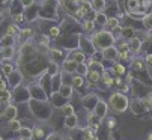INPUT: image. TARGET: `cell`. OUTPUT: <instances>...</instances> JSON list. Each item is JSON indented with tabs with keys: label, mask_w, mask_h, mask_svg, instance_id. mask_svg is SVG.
<instances>
[{
	"label": "cell",
	"mask_w": 152,
	"mask_h": 140,
	"mask_svg": "<svg viewBox=\"0 0 152 140\" xmlns=\"http://www.w3.org/2000/svg\"><path fill=\"white\" fill-rule=\"evenodd\" d=\"M122 30H124V29H122V27H119V26L113 29V32H115V35H116V33H118V35H122Z\"/></svg>",
	"instance_id": "39"
},
{
	"label": "cell",
	"mask_w": 152,
	"mask_h": 140,
	"mask_svg": "<svg viewBox=\"0 0 152 140\" xmlns=\"http://www.w3.org/2000/svg\"><path fill=\"white\" fill-rule=\"evenodd\" d=\"M107 20H108V18H107L102 12H98L96 17H95V21L98 23V24H107Z\"/></svg>",
	"instance_id": "23"
},
{
	"label": "cell",
	"mask_w": 152,
	"mask_h": 140,
	"mask_svg": "<svg viewBox=\"0 0 152 140\" xmlns=\"http://www.w3.org/2000/svg\"><path fill=\"white\" fill-rule=\"evenodd\" d=\"M12 44H14V36H9V35H5L3 39L0 41L2 47H12Z\"/></svg>",
	"instance_id": "11"
},
{
	"label": "cell",
	"mask_w": 152,
	"mask_h": 140,
	"mask_svg": "<svg viewBox=\"0 0 152 140\" xmlns=\"http://www.w3.org/2000/svg\"><path fill=\"white\" fill-rule=\"evenodd\" d=\"M102 81L105 83V87H110V86L113 84V80H112L110 77H108L107 74H104V75H102Z\"/></svg>",
	"instance_id": "32"
},
{
	"label": "cell",
	"mask_w": 152,
	"mask_h": 140,
	"mask_svg": "<svg viewBox=\"0 0 152 140\" xmlns=\"http://www.w3.org/2000/svg\"><path fill=\"white\" fill-rule=\"evenodd\" d=\"M77 122H78V119H77V116L75 114H71V116H66V127L68 128H74V127H77Z\"/></svg>",
	"instance_id": "9"
},
{
	"label": "cell",
	"mask_w": 152,
	"mask_h": 140,
	"mask_svg": "<svg viewBox=\"0 0 152 140\" xmlns=\"http://www.w3.org/2000/svg\"><path fill=\"white\" fill-rule=\"evenodd\" d=\"M137 3L142 9H146L149 5H151V0H137Z\"/></svg>",
	"instance_id": "33"
},
{
	"label": "cell",
	"mask_w": 152,
	"mask_h": 140,
	"mask_svg": "<svg viewBox=\"0 0 152 140\" xmlns=\"http://www.w3.org/2000/svg\"><path fill=\"white\" fill-rule=\"evenodd\" d=\"M59 93L63 98H69L72 95V87L69 84H62V87L59 89Z\"/></svg>",
	"instance_id": "7"
},
{
	"label": "cell",
	"mask_w": 152,
	"mask_h": 140,
	"mask_svg": "<svg viewBox=\"0 0 152 140\" xmlns=\"http://www.w3.org/2000/svg\"><path fill=\"white\" fill-rule=\"evenodd\" d=\"M21 33H23V36H24V38H27V36H30V35H32V30L26 29V30H23V32H21Z\"/></svg>",
	"instance_id": "38"
},
{
	"label": "cell",
	"mask_w": 152,
	"mask_h": 140,
	"mask_svg": "<svg viewBox=\"0 0 152 140\" xmlns=\"http://www.w3.org/2000/svg\"><path fill=\"white\" fill-rule=\"evenodd\" d=\"M23 15H21V14H18V15H15V21H23Z\"/></svg>",
	"instance_id": "41"
},
{
	"label": "cell",
	"mask_w": 152,
	"mask_h": 140,
	"mask_svg": "<svg viewBox=\"0 0 152 140\" xmlns=\"http://www.w3.org/2000/svg\"><path fill=\"white\" fill-rule=\"evenodd\" d=\"M113 69H115V73H116L118 75H122V74L125 73V68H124L122 65H119V63H118V65H115V68H113Z\"/></svg>",
	"instance_id": "31"
},
{
	"label": "cell",
	"mask_w": 152,
	"mask_h": 140,
	"mask_svg": "<svg viewBox=\"0 0 152 140\" xmlns=\"http://www.w3.org/2000/svg\"><path fill=\"white\" fill-rule=\"evenodd\" d=\"M33 137V131L29 128H21L20 130V139H32Z\"/></svg>",
	"instance_id": "12"
},
{
	"label": "cell",
	"mask_w": 152,
	"mask_h": 140,
	"mask_svg": "<svg viewBox=\"0 0 152 140\" xmlns=\"http://www.w3.org/2000/svg\"><path fill=\"white\" fill-rule=\"evenodd\" d=\"M59 35H60L59 27H51V29H50V36H51V38H57Z\"/></svg>",
	"instance_id": "34"
},
{
	"label": "cell",
	"mask_w": 152,
	"mask_h": 140,
	"mask_svg": "<svg viewBox=\"0 0 152 140\" xmlns=\"http://www.w3.org/2000/svg\"><path fill=\"white\" fill-rule=\"evenodd\" d=\"M72 84H74V87L80 89V87L83 86V78H81V77H74V78H72Z\"/></svg>",
	"instance_id": "29"
},
{
	"label": "cell",
	"mask_w": 152,
	"mask_h": 140,
	"mask_svg": "<svg viewBox=\"0 0 152 140\" xmlns=\"http://www.w3.org/2000/svg\"><path fill=\"white\" fill-rule=\"evenodd\" d=\"M115 42V38L112 36V33L108 32H99L94 36V44L96 48H107V47H112Z\"/></svg>",
	"instance_id": "1"
},
{
	"label": "cell",
	"mask_w": 152,
	"mask_h": 140,
	"mask_svg": "<svg viewBox=\"0 0 152 140\" xmlns=\"http://www.w3.org/2000/svg\"><path fill=\"white\" fill-rule=\"evenodd\" d=\"M71 2H74V3H77V2H78V0H71Z\"/></svg>",
	"instance_id": "46"
},
{
	"label": "cell",
	"mask_w": 152,
	"mask_h": 140,
	"mask_svg": "<svg viewBox=\"0 0 152 140\" xmlns=\"http://www.w3.org/2000/svg\"><path fill=\"white\" fill-rule=\"evenodd\" d=\"M92 8L95 9V11H101V9H104V6H105V0H92Z\"/></svg>",
	"instance_id": "15"
},
{
	"label": "cell",
	"mask_w": 152,
	"mask_h": 140,
	"mask_svg": "<svg viewBox=\"0 0 152 140\" xmlns=\"http://www.w3.org/2000/svg\"><path fill=\"white\" fill-rule=\"evenodd\" d=\"M94 27H95V24L91 21V20H86L84 23H83V29L86 30V32H92L94 30Z\"/></svg>",
	"instance_id": "24"
},
{
	"label": "cell",
	"mask_w": 152,
	"mask_h": 140,
	"mask_svg": "<svg viewBox=\"0 0 152 140\" xmlns=\"http://www.w3.org/2000/svg\"><path fill=\"white\" fill-rule=\"evenodd\" d=\"M77 66H78V63L75 60H72V59H66V60L63 62V69L66 73H75L77 71Z\"/></svg>",
	"instance_id": "5"
},
{
	"label": "cell",
	"mask_w": 152,
	"mask_h": 140,
	"mask_svg": "<svg viewBox=\"0 0 152 140\" xmlns=\"http://www.w3.org/2000/svg\"><path fill=\"white\" fill-rule=\"evenodd\" d=\"M88 78H89L91 83H98L99 78H101V75H99V73H96V71H89V73H88Z\"/></svg>",
	"instance_id": "13"
},
{
	"label": "cell",
	"mask_w": 152,
	"mask_h": 140,
	"mask_svg": "<svg viewBox=\"0 0 152 140\" xmlns=\"http://www.w3.org/2000/svg\"><path fill=\"white\" fill-rule=\"evenodd\" d=\"M89 66H91L92 71H96V73L104 71V68H102V65H101L99 62H94V60H91V62H89Z\"/></svg>",
	"instance_id": "21"
},
{
	"label": "cell",
	"mask_w": 152,
	"mask_h": 140,
	"mask_svg": "<svg viewBox=\"0 0 152 140\" xmlns=\"http://www.w3.org/2000/svg\"><path fill=\"white\" fill-rule=\"evenodd\" d=\"M12 54H14V48H12V47H3V50H2V56H3L5 59H11V57H12Z\"/></svg>",
	"instance_id": "20"
},
{
	"label": "cell",
	"mask_w": 152,
	"mask_h": 140,
	"mask_svg": "<svg viewBox=\"0 0 152 140\" xmlns=\"http://www.w3.org/2000/svg\"><path fill=\"white\" fill-rule=\"evenodd\" d=\"M11 92H6V90H3V92H0V103L2 104H8L9 101H11Z\"/></svg>",
	"instance_id": "14"
},
{
	"label": "cell",
	"mask_w": 152,
	"mask_h": 140,
	"mask_svg": "<svg viewBox=\"0 0 152 140\" xmlns=\"http://www.w3.org/2000/svg\"><path fill=\"white\" fill-rule=\"evenodd\" d=\"M17 113H18V110H17L15 106H8V107L5 108V111L2 113V118H6V119L11 121V119H15Z\"/></svg>",
	"instance_id": "4"
},
{
	"label": "cell",
	"mask_w": 152,
	"mask_h": 140,
	"mask_svg": "<svg viewBox=\"0 0 152 140\" xmlns=\"http://www.w3.org/2000/svg\"><path fill=\"white\" fill-rule=\"evenodd\" d=\"M92 140H98V137H96V136H95V137H94V139H92Z\"/></svg>",
	"instance_id": "44"
},
{
	"label": "cell",
	"mask_w": 152,
	"mask_h": 140,
	"mask_svg": "<svg viewBox=\"0 0 152 140\" xmlns=\"http://www.w3.org/2000/svg\"><path fill=\"white\" fill-rule=\"evenodd\" d=\"M20 2H21V5H23V6H30L33 3V0H20Z\"/></svg>",
	"instance_id": "37"
},
{
	"label": "cell",
	"mask_w": 152,
	"mask_h": 140,
	"mask_svg": "<svg viewBox=\"0 0 152 140\" xmlns=\"http://www.w3.org/2000/svg\"><path fill=\"white\" fill-rule=\"evenodd\" d=\"M8 77H9V81H11V84H12V86H17V84H18V81L21 80L20 73H15V71H14L11 75H8Z\"/></svg>",
	"instance_id": "16"
},
{
	"label": "cell",
	"mask_w": 152,
	"mask_h": 140,
	"mask_svg": "<svg viewBox=\"0 0 152 140\" xmlns=\"http://www.w3.org/2000/svg\"><path fill=\"white\" fill-rule=\"evenodd\" d=\"M6 35H9V36H15V35H17V26H15V24L9 26V27L6 29Z\"/></svg>",
	"instance_id": "30"
},
{
	"label": "cell",
	"mask_w": 152,
	"mask_h": 140,
	"mask_svg": "<svg viewBox=\"0 0 152 140\" xmlns=\"http://www.w3.org/2000/svg\"><path fill=\"white\" fill-rule=\"evenodd\" d=\"M110 106L115 111H125L126 107H128V100L125 95H122V93H113L112 98H110Z\"/></svg>",
	"instance_id": "2"
},
{
	"label": "cell",
	"mask_w": 152,
	"mask_h": 140,
	"mask_svg": "<svg viewBox=\"0 0 152 140\" xmlns=\"http://www.w3.org/2000/svg\"><path fill=\"white\" fill-rule=\"evenodd\" d=\"M8 128H9L11 131H20V130H21V124H20V121H17V119H11V121L8 122Z\"/></svg>",
	"instance_id": "10"
},
{
	"label": "cell",
	"mask_w": 152,
	"mask_h": 140,
	"mask_svg": "<svg viewBox=\"0 0 152 140\" xmlns=\"http://www.w3.org/2000/svg\"><path fill=\"white\" fill-rule=\"evenodd\" d=\"M146 63H148L149 66L152 65V54H148V56H146Z\"/></svg>",
	"instance_id": "40"
},
{
	"label": "cell",
	"mask_w": 152,
	"mask_h": 140,
	"mask_svg": "<svg viewBox=\"0 0 152 140\" xmlns=\"http://www.w3.org/2000/svg\"><path fill=\"white\" fill-rule=\"evenodd\" d=\"M84 54L81 51H74L72 53V60H75L77 63H84Z\"/></svg>",
	"instance_id": "19"
},
{
	"label": "cell",
	"mask_w": 152,
	"mask_h": 140,
	"mask_svg": "<svg viewBox=\"0 0 152 140\" xmlns=\"http://www.w3.org/2000/svg\"><path fill=\"white\" fill-rule=\"evenodd\" d=\"M148 140H152V134H151V136H149V137H148Z\"/></svg>",
	"instance_id": "43"
},
{
	"label": "cell",
	"mask_w": 152,
	"mask_h": 140,
	"mask_svg": "<svg viewBox=\"0 0 152 140\" xmlns=\"http://www.w3.org/2000/svg\"><path fill=\"white\" fill-rule=\"evenodd\" d=\"M6 87H8L6 81H3V80H0V92H3V90H6Z\"/></svg>",
	"instance_id": "36"
},
{
	"label": "cell",
	"mask_w": 152,
	"mask_h": 140,
	"mask_svg": "<svg viewBox=\"0 0 152 140\" xmlns=\"http://www.w3.org/2000/svg\"><path fill=\"white\" fill-rule=\"evenodd\" d=\"M142 106L145 108H152V97H146L142 100Z\"/></svg>",
	"instance_id": "25"
},
{
	"label": "cell",
	"mask_w": 152,
	"mask_h": 140,
	"mask_svg": "<svg viewBox=\"0 0 152 140\" xmlns=\"http://www.w3.org/2000/svg\"><path fill=\"white\" fill-rule=\"evenodd\" d=\"M140 45H142V41L139 39V38H131L129 39V50L131 51H134V53H137L139 50H140Z\"/></svg>",
	"instance_id": "6"
},
{
	"label": "cell",
	"mask_w": 152,
	"mask_h": 140,
	"mask_svg": "<svg viewBox=\"0 0 152 140\" xmlns=\"http://www.w3.org/2000/svg\"><path fill=\"white\" fill-rule=\"evenodd\" d=\"M142 66H143V63H142L140 59H134L133 60V69H134V71H140Z\"/></svg>",
	"instance_id": "28"
},
{
	"label": "cell",
	"mask_w": 152,
	"mask_h": 140,
	"mask_svg": "<svg viewBox=\"0 0 152 140\" xmlns=\"http://www.w3.org/2000/svg\"><path fill=\"white\" fill-rule=\"evenodd\" d=\"M122 36H125V38H129V39H131V38L134 36V29H131V27L124 29V30H122Z\"/></svg>",
	"instance_id": "26"
},
{
	"label": "cell",
	"mask_w": 152,
	"mask_h": 140,
	"mask_svg": "<svg viewBox=\"0 0 152 140\" xmlns=\"http://www.w3.org/2000/svg\"><path fill=\"white\" fill-rule=\"evenodd\" d=\"M102 56L107 60H115L118 57V50L115 48V47H107V48L102 50Z\"/></svg>",
	"instance_id": "3"
},
{
	"label": "cell",
	"mask_w": 152,
	"mask_h": 140,
	"mask_svg": "<svg viewBox=\"0 0 152 140\" xmlns=\"http://www.w3.org/2000/svg\"><path fill=\"white\" fill-rule=\"evenodd\" d=\"M77 73H78V74H81V75H88V73H89L88 65H84V63H78V66H77Z\"/></svg>",
	"instance_id": "22"
},
{
	"label": "cell",
	"mask_w": 152,
	"mask_h": 140,
	"mask_svg": "<svg viewBox=\"0 0 152 140\" xmlns=\"http://www.w3.org/2000/svg\"><path fill=\"white\" fill-rule=\"evenodd\" d=\"M44 136V131H42L41 128H35L33 130V137H42Z\"/></svg>",
	"instance_id": "35"
},
{
	"label": "cell",
	"mask_w": 152,
	"mask_h": 140,
	"mask_svg": "<svg viewBox=\"0 0 152 140\" xmlns=\"http://www.w3.org/2000/svg\"><path fill=\"white\" fill-rule=\"evenodd\" d=\"M107 26L110 27V29H115V27L119 26V21H118L116 18H108V20H107Z\"/></svg>",
	"instance_id": "27"
},
{
	"label": "cell",
	"mask_w": 152,
	"mask_h": 140,
	"mask_svg": "<svg viewBox=\"0 0 152 140\" xmlns=\"http://www.w3.org/2000/svg\"><path fill=\"white\" fill-rule=\"evenodd\" d=\"M0 140H3V139H2V137H0Z\"/></svg>",
	"instance_id": "47"
},
{
	"label": "cell",
	"mask_w": 152,
	"mask_h": 140,
	"mask_svg": "<svg viewBox=\"0 0 152 140\" xmlns=\"http://www.w3.org/2000/svg\"><path fill=\"white\" fill-rule=\"evenodd\" d=\"M105 111H107V106H105V103L98 101V103H96V110H95V113L98 114V118H102V116L105 114Z\"/></svg>",
	"instance_id": "8"
},
{
	"label": "cell",
	"mask_w": 152,
	"mask_h": 140,
	"mask_svg": "<svg viewBox=\"0 0 152 140\" xmlns=\"http://www.w3.org/2000/svg\"><path fill=\"white\" fill-rule=\"evenodd\" d=\"M3 20V17H2V14H0V21H2Z\"/></svg>",
	"instance_id": "45"
},
{
	"label": "cell",
	"mask_w": 152,
	"mask_h": 140,
	"mask_svg": "<svg viewBox=\"0 0 152 140\" xmlns=\"http://www.w3.org/2000/svg\"><path fill=\"white\" fill-rule=\"evenodd\" d=\"M113 83H115V84H118V86H121V84H122V81H121V78H119V77H118V78H116Z\"/></svg>",
	"instance_id": "42"
},
{
	"label": "cell",
	"mask_w": 152,
	"mask_h": 140,
	"mask_svg": "<svg viewBox=\"0 0 152 140\" xmlns=\"http://www.w3.org/2000/svg\"><path fill=\"white\" fill-rule=\"evenodd\" d=\"M62 113L65 114V116H71V114H74V107L71 106V104H65V106H62Z\"/></svg>",
	"instance_id": "18"
},
{
	"label": "cell",
	"mask_w": 152,
	"mask_h": 140,
	"mask_svg": "<svg viewBox=\"0 0 152 140\" xmlns=\"http://www.w3.org/2000/svg\"><path fill=\"white\" fill-rule=\"evenodd\" d=\"M2 71L5 73V75H11V74L14 73V66H12L11 63H8V62H3V65H2Z\"/></svg>",
	"instance_id": "17"
}]
</instances>
